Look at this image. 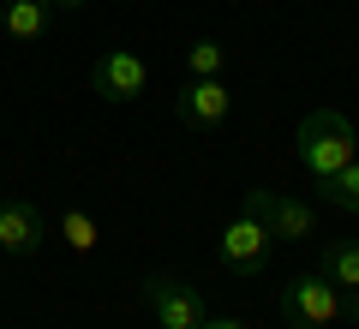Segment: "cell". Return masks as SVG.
Listing matches in <instances>:
<instances>
[{
	"label": "cell",
	"instance_id": "1",
	"mask_svg": "<svg viewBox=\"0 0 359 329\" xmlns=\"http://www.w3.org/2000/svg\"><path fill=\"white\" fill-rule=\"evenodd\" d=\"M299 168H306L311 180H330L341 174L347 162L359 156V138H353V120L341 114V108H311L306 120H299Z\"/></svg>",
	"mask_w": 359,
	"mask_h": 329
},
{
	"label": "cell",
	"instance_id": "2",
	"mask_svg": "<svg viewBox=\"0 0 359 329\" xmlns=\"http://www.w3.org/2000/svg\"><path fill=\"white\" fill-rule=\"evenodd\" d=\"M282 317L294 329H335V323H359V293H341L335 281L311 276H287L282 288Z\"/></svg>",
	"mask_w": 359,
	"mask_h": 329
},
{
	"label": "cell",
	"instance_id": "3",
	"mask_svg": "<svg viewBox=\"0 0 359 329\" xmlns=\"http://www.w3.org/2000/svg\"><path fill=\"white\" fill-rule=\"evenodd\" d=\"M269 252H276V234H269L252 210H240L228 228H222V240H216L222 269L240 276V281H257V276H264V269H269Z\"/></svg>",
	"mask_w": 359,
	"mask_h": 329
},
{
	"label": "cell",
	"instance_id": "4",
	"mask_svg": "<svg viewBox=\"0 0 359 329\" xmlns=\"http://www.w3.org/2000/svg\"><path fill=\"white\" fill-rule=\"evenodd\" d=\"M138 305L156 317V329H204V300L180 276H144Z\"/></svg>",
	"mask_w": 359,
	"mask_h": 329
},
{
	"label": "cell",
	"instance_id": "5",
	"mask_svg": "<svg viewBox=\"0 0 359 329\" xmlns=\"http://www.w3.org/2000/svg\"><path fill=\"white\" fill-rule=\"evenodd\" d=\"M90 90L108 102H138L150 96V60H144L138 48H108L102 60L90 66Z\"/></svg>",
	"mask_w": 359,
	"mask_h": 329
},
{
	"label": "cell",
	"instance_id": "6",
	"mask_svg": "<svg viewBox=\"0 0 359 329\" xmlns=\"http://www.w3.org/2000/svg\"><path fill=\"white\" fill-rule=\"evenodd\" d=\"M240 210H252L276 240H306V234L318 228V210H311V203L287 198V192H269V186H252V192L240 198Z\"/></svg>",
	"mask_w": 359,
	"mask_h": 329
},
{
	"label": "cell",
	"instance_id": "7",
	"mask_svg": "<svg viewBox=\"0 0 359 329\" xmlns=\"http://www.w3.org/2000/svg\"><path fill=\"white\" fill-rule=\"evenodd\" d=\"M228 114H233V96H228L222 78H186L174 90V120L186 132H216Z\"/></svg>",
	"mask_w": 359,
	"mask_h": 329
},
{
	"label": "cell",
	"instance_id": "8",
	"mask_svg": "<svg viewBox=\"0 0 359 329\" xmlns=\"http://www.w3.org/2000/svg\"><path fill=\"white\" fill-rule=\"evenodd\" d=\"M42 240H48V222H42L36 203L13 198V203H0V252H13V257H36Z\"/></svg>",
	"mask_w": 359,
	"mask_h": 329
},
{
	"label": "cell",
	"instance_id": "9",
	"mask_svg": "<svg viewBox=\"0 0 359 329\" xmlns=\"http://www.w3.org/2000/svg\"><path fill=\"white\" fill-rule=\"evenodd\" d=\"M48 18H54L48 0H6V6H0V30L13 42H42L48 36Z\"/></svg>",
	"mask_w": 359,
	"mask_h": 329
},
{
	"label": "cell",
	"instance_id": "10",
	"mask_svg": "<svg viewBox=\"0 0 359 329\" xmlns=\"http://www.w3.org/2000/svg\"><path fill=\"white\" fill-rule=\"evenodd\" d=\"M318 276L335 281L341 293H359V240H330V246H323Z\"/></svg>",
	"mask_w": 359,
	"mask_h": 329
},
{
	"label": "cell",
	"instance_id": "11",
	"mask_svg": "<svg viewBox=\"0 0 359 329\" xmlns=\"http://www.w3.org/2000/svg\"><path fill=\"white\" fill-rule=\"evenodd\" d=\"M318 192H323V203H330V210H347V215H359V156L341 168V174L318 180Z\"/></svg>",
	"mask_w": 359,
	"mask_h": 329
},
{
	"label": "cell",
	"instance_id": "12",
	"mask_svg": "<svg viewBox=\"0 0 359 329\" xmlns=\"http://www.w3.org/2000/svg\"><path fill=\"white\" fill-rule=\"evenodd\" d=\"M60 240L72 246L78 257H90V252H96V240H102V228H96V215H90V210H66L60 215Z\"/></svg>",
	"mask_w": 359,
	"mask_h": 329
},
{
	"label": "cell",
	"instance_id": "13",
	"mask_svg": "<svg viewBox=\"0 0 359 329\" xmlns=\"http://www.w3.org/2000/svg\"><path fill=\"white\" fill-rule=\"evenodd\" d=\"M222 60H228V48H222L216 36H198L192 48H186V72L192 78H222Z\"/></svg>",
	"mask_w": 359,
	"mask_h": 329
},
{
	"label": "cell",
	"instance_id": "14",
	"mask_svg": "<svg viewBox=\"0 0 359 329\" xmlns=\"http://www.w3.org/2000/svg\"><path fill=\"white\" fill-rule=\"evenodd\" d=\"M204 329H245L240 317H204Z\"/></svg>",
	"mask_w": 359,
	"mask_h": 329
},
{
	"label": "cell",
	"instance_id": "15",
	"mask_svg": "<svg viewBox=\"0 0 359 329\" xmlns=\"http://www.w3.org/2000/svg\"><path fill=\"white\" fill-rule=\"evenodd\" d=\"M48 6H60V13H84L90 0H48Z\"/></svg>",
	"mask_w": 359,
	"mask_h": 329
}]
</instances>
